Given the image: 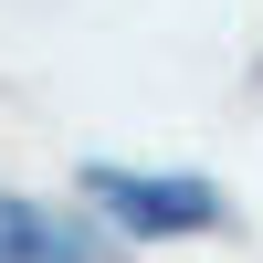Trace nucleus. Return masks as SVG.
Wrapping results in <instances>:
<instances>
[{"instance_id": "nucleus-1", "label": "nucleus", "mask_w": 263, "mask_h": 263, "mask_svg": "<svg viewBox=\"0 0 263 263\" xmlns=\"http://www.w3.org/2000/svg\"><path fill=\"white\" fill-rule=\"evenodd\" d=\"M84 211H95L116 242H190V232H232L221 179L200 168H126V158H84Z\"/></svg>"}, {"instance_id": "nucleus-2", "label": "nucleus", "mask_w": 263, "mask_h": 263, "mask_svg": "<svg viewBox=\"0 0 263 263\" xmlns=\"http://www.w3.org/2000/svg\"><path fill=\"white\" fill-rule=\"evenodd\" d=\"M0 263H105V232L53 200H0Z\"/></svg>"}]
</instances>
